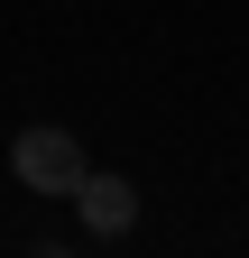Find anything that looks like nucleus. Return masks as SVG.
<instances>
[{
    "label": "nucleus",
    "instance_id": "2",
    "mask_svg": "<svg viewBox=\"0 0 249 258\" xmlns=\"http://www.w3.org/2000/svg\"><path fill=\"white\" fill-rule=\"evenodd\" d=\"M74 203H83V221H92L102 240H120V231L139 221V184H130V175H83Z\"/></svg>",
    "mask_w": 249,
    "mask_h": 258
},
{
    "label": "nucleus",
    "instance_id": "1",
    "mask_svg": "<svg viewBox=\"0 0 249 258\" xmlns=\"http://www.w3.org/2000/svg\"><path fill=\"white\" fill-rule=\"evenodd\" d=\"M10 175H19L28 194H74V184L92 175V157L74 148V129L37 120V129H19V139H10Z\"/></svg>",
    "mask_w": 249,
    "mask_h": 258
}]
</instances>
